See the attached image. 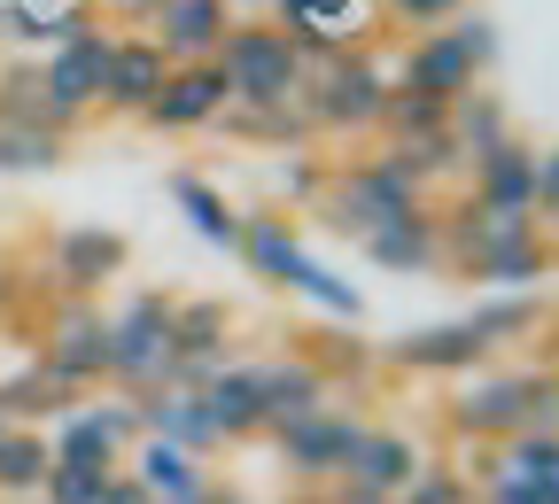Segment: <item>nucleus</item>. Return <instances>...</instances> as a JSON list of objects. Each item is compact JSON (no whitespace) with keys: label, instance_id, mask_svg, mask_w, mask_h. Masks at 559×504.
Here are the masks:
<instances>
[{"label":"nucleus","instance_id":"58836bf2","mask_svg":"<svg viewBox=\"0 0 559 504\" xmlns=\"http://www.w3.org/2000/svg\"><path fill=\"white\" fill-rule=\"evenodd\" d=\"M536 218L559 226V148H536Z\"/></svg>","mask_w":559,"mask_h":504},{"label":"nucleus","instance_id":"4c0bfd02","mask_svg":"<svg viewBox=\"0 0 559 504\" xmlns=\"http://www.w3.org/2000/svg\"><path fill=\"white\" fill-rule=\"evenodd\" d=\"M381 16L404 24V32H443L466 16V0H381Z\"/></svg>","mask_w":559,"mask_h":504},{"label":"nucleus","instance_id":"2f4dec72","mask_svg":"<svg viewBox=\"0 0 559 504\" xmlns=\"http://www.w3.org/2000/svg\"><path fill=\"white\" fill-rule=\"evenodd\" d=\"M0 124H55L47 86H39V62H9V70H0Z\"/></svg>","mask_w":559,"mask_h":504},{"label":"nucleus","instance_id":"412c9836","mask_svg":"<svg viewBox=\"0 0 559 504\" xmlns=\"http://www.w3.org/2000/svg\"><path fill=\"white\" fill-rule=\"evenodd\" d=\"M551 264H559V249L544 233H528V241H506V249L474 256L466 272L489 287V296H536V279H551Z\"/></svg>","mask_w":559,"mask_h":504},{"label":"nucleus","instance_id":"79ce46f5","mask_svg":"<svg viewBox=\"0 0 559 504\" xmlns=\"http://www.w3.org/2000/svg\"><path fill=\"white\" fill-rule=\"evenodd\" d=\"M102 504H148V489H140L132 473H109V489H102Z\"/></svg>","mask_w":559,"mask_h":504},{"label":"nucleus","instance_id":"c756f323","mask_svg":"<svg viewBox=\"0 0 559 504\" xmlns=\"http://www.w3.org/2000/svg\"><path fill=\"white\" fill-rule=\"evenodd\" d=\"M466 326H474L489 349H506V341H521V334L544 326V296H481V303L466 311Z\"/></svg>","mask_w":559,"mask_h":504},{"label":"nucleus","instance_id":"a19ab883","mask_svg":"<svg viewBox=\"0 0 559 504\" xmlns=\"http://www.w3.org/2000/svg\"><path fill=\"white\" fill-rule=\"evenodd\" d=\"M319 504H389V496H373V489H358V481H326Z\"/></svg>","mask_w":559,"mask_h":504},{"label":"nucleus","instance_id":"aec40b11","mask_svg":"<svg viewBox=\"0 0 559 504\" xmlns=\"http://www.w3.org/2000/svg\"><path fill=\"white\" fill-rule=\"evenodd\" d=\"M164 194L187 209V226H194L210 249L241 256V226H249V218H234V194H226V187H210L202 171H171V179H164Z\"/></svg>","mask_w":559,"mask_h":504},{"label":"nucleus","instance_id":"ddd939ff","mask_svg":"<svg viewBox=\"0 0 559 504\" xmlns=\"http://www.w3.org/2000/svg\"><path fill=\"white\" fill-rule=\"evenodd\" d=\"M164 79H171L164 47H156L148 32H117V39H109V70H102V109L148 117V101L164 94Z\"/></svg>","mask_w":559,"mask_h":504},{"label":"nucleus","instance_id":"0eeeda50","mask_svg":"<svg viewBox=\"0 0 559 504\" xmlns=\"http://www.w3.org/2000/svg\"><path fill=\"white\" fill-rule=\"evenodd\" d=\"M39 365L70 388V396H86L94 381H109V311L94 303H62L47 319V357Z\"/></svg>","mask_w":559,"mask_h":504},{"label":"nucleus","instance_id":"f257e3e1","mask_svg":"<svg viewBox=\"0 0 559 504\" xmlns=\"http://www.w3.org/2000/svg\"><path fill=\"white\" fill-rule=\"evenodd\" d=\"M451 435L506 451L513 435H559V381L551 373H466L451 396Z\"/></svg>","mask_w":559,"mask_h":504},{"label":"nucleus","instance_id":"1a4fd4ad","mask_svg":"<svg viewBox=\"0 0 559 504\" xmlns=\"http://www.w3.org/2000/svg\"><path fill=\"white\" fill-rule=\"evenodd\" d=\"M109 39H117V32H86V39H70V47L39 55V86H47V109H55V124H62V132L79 124V117H94V109H102Z\"/></svg>","mask_w":559,"mask_h":504},{"label":"nucleus","instance_id":"72a5a7b5","mask_svg":"<svg viewBox=\"0 0 559 504\" xmlns=\"http://www.w3.org/2000/svg\"><path fill=\"white\" fill-rule=\"evenodd\" d=\"M498 466H506V473H521V481L559 489V435H513V443L498 451Z\"/></svg>","mask_w":559,"mask_h":504},{"label":"nucleus","instance_id":"c03bdc74","mask_svg":"<svg viewBox=\"0 0 559 504\" xmlns=\"http://www.w3.org/2000/svg\"><path fill=\"white\" fill-rule=\"evenodd\" d=\"M124 9H132V16H140V24H156V16H164V9H171V0H124Z\"/></svg>","mask_w":559,"mask_h":504},{"label":"nucleus","instance_id":"9b49d317","mask_svg":"<svg viewBox=\"0 0 559 504\" xmlns=\"http://www.w3.org/2000/svg\"><path fill=\"white\" fill-rule=\"evenodd\" d=\"M124 443H140V411L132 404H86L55 427V466H94V473H124Z\"/></svg>","mask_w":559,"mask_h":504},{"label":"nucleus","instance_id":"f8f14e48","mask_svg":"<svg viewBox=\"0 0 559 504\" xmlns=\"http://www.w3.org/2000/svg\"><path fill=\"white\" fill-rule=\"evenodd\" d=\"M257 396H264V435H280V427H296V419L334 411V373L296 349V357H280V365H257Z\"/></svg>","mask_w":559,"mask_h":504},{"label":"nucleus","instance_id":"8fccbe9b","mask_svg":"<svg viewBox=\"0 0 559 504\" xmlns=\"http://www.w3.org/2000/svg\"><path fill=\"white\" fill-rule=\"evenodd\" d=\"M551 233H559V226H551Z\"/></svg>","mask_w":559,"mask_h":504},{"label":"nucleus","instance_id":"2eb2a0df","mask_svg":"<svg viewBox=\"0 0 559 504\" xmlns=\"http://www.w3.org/2000/svg\"><path fill=\"white\" fill-rule=\"evenodd\" d=\"M381 357H389L396 373H481V365H489V341H481L466 319H443V326H412V334H396Z\"/></svg>","mask_w":559,"mask_h":504},{"label":"nucleus","instance_id":"b1692460","mask_svg":"<svg viewBox=\"0 0 559 504\" xmlns=\"http://www.w3.org/2000/svg\"><path fill=\"white\" fill-rule=\"evenodd\" d=\"M140 489H148V504H194L202 496V458H187V451H171V443H148L140 435V451H132V466H124Z\"/></svg>","mask_w":559,"mask_h":504},{"label":"nucleus","instance_id":"5701e85b","mask_svg":"<svg viewBox=\"0 0 559 504\" xmlns=\"http://www.w3.org/2000/svg\"><path fill=\"white\" fill-rule=\"evenodd\" d=\"M443 132H451V148L466 156V171H474L481 156H498L506 140H521V132H513V109H506L498 94H481V86H474L466 101H451V124H443Z\"/></svg>","mask_w":559,"mask_h":504},{"label":"nucleus","instance_id":"f03ea898","mask_svg":"<svg viewBox=\"0 0 559 504\" xmlns=\"http://www.w3.org/2000/svg\"><path fill=\"white\" fill-rule=\"evenodd\" d=\"M389 62L381 55H366V47H334L326 62H311L304 70V124L311 132H334V140H349V132H381V109H389Z\"/></svg>","mask_w":559,"mask_h":504},{"label":"nucleus","instance_id":"4468645a","mask_svg":"<svg viewBox=\"0 0 559 504\" xmlns=\"http://www.w3.org/2000/svg\"><path fill=\"white\" fill-rule=\"evenodd\" d=\"M226 109H234L226 70H218V62H187V70H171V79H164V94L148 101V117H140V124H156V132H202V124H218Z\"/></svg>","mask_w":559,"mask_h":504},{"label":"nucleus","instance_id":"6e6552de","mask_svg":"<svg viewBox=\"0 0 559 504\" xmlns=\"http://www.w3.org/2000/svg\"><path fill=\"white\" fill-rule=\"evenodd\" d=\"M366 435V419H349V411H319V419H296V427H280V458H288L296 489H326L349 473V451H358Z\"/></svg>","mask_w":559,"mask_h":504},{"label":"nucleus","instance_id":"473e14b6","mask_svg":"<svg viewBox=\"0 0 559 504\" xmlns=\"http://www.w3.org/2000/svg\"><path fill=\"white\" fill-rule=\"evenodd\" d=\"M443 124H451V109H443V101L389 86V109H381V132H389V140H428V132H443Z\"/></svg>","mask_w":559,"mask_h":504},{"label":"nucleus","instance_id":"bb28decb","mask_svg":"<svg viewBox=\"0 0 559 504\" xmlns=\"http://www.w3.org/2000/svg\"><path fill=\"white\" fill-rule=\"evenodd\" d=\"M272 287H288V296H311L319 311H334V319H366V296H358V279H342V272H326L311 249H296L288 264H280V279Z\"/></svg>","mask_w":559,"mask_h":504},{"label":"nucleus","instance_id":"f704fd0d","mask_svg":"<svg viewBox=\"0 0 559 504\" xmlns=\"http://www.w3.org/2000/svg\"><path fill=\"white\" fill-rule=\"evenodd\" d=\"M389 504H481V496H474V481L459 466H419L412 489H396Z\"/></svg>","mask_w":559,"mask_h":504},{"label":"nucleus","instance_id":"f3484780","mask_svg":"<svg viewBox=\"0 0 559 504\" xmlns=\"http://www.w3.org/2000/svg\"><path fill=\"white\" fill-rule=\"evenodd\" d=\"M226 32H234V9H226V0H171V9L148 24V39L164 47L171 70H187V62H218Z\"/></svg>","mask_w":559,"mask_h":504},{"label":"nucleus","instance_id":"39448f33","mask_svg":"<svg viewBox=\"0 0 559 504\" xmlns=\"http://www.w3.org/2000/svg\"><path fill=\"white\" fill-rule=\"evenodd\" d=\"M489 55H498V32H489V16H459V24H443V32H419L389 79H396L404 94H428V101L451 109V101H466V94L481 86Z\"/></svg>","mask_w":559,"mask_h":504},{"label":"nucleus","instance_id":"7c9ffc66","mask_svg":"<svg viewBox=\"0 0 559 504\" xmlns=\"http://www.w3.org/2000/svg\"><path fill=\"white\" fill-rule=\"evenodd\" d=\"M70 156V132L55 124H0V171H55Z\"/></svg>","mask_w":559,"mask_h":504},{"label":"nucleus","instance_id":"20e7f679","mask_svg":"<svg viewBox=\"0 0 559 504\" xmlns=\"http://www.w3.org/2000/svg\"><path fill=\"white\" fill-rule=\"evenodd\" d=\"M428 209V187H419L412 171H396L389 156H358V164H342L326 171V194H319V218L349 241H366L396 218H419Z\"/></svg>","mask_w":559,"mask_h":504},{"label":"nucleus","instance_id":"cd10ccee","mask_svg":"<svg viewBox=\"0 0 559 504\" xmlns=\"http://www.w3.org/2000/svg\"><path fill=\"white\" fill-rule=\"evenodd\" d=\"M70 404H79V396H70L47 365H39V357H32V365L16 373V381H0V419H9V427H24V419H70Z\"/></svg>","mask_w":559,"mask_h":504},{"label":"nucleus","instance_id":"a878e982","mask_svg":"<svg viewBox=\"0 0 559 504\" xmlns=\"http://www.w3.org/2000/svg\"><path fill=\"white\" fill-rule=\"evenodd\" d=\"M234 311L226 303H210V296H194V303H171V357H210V365H234Z\"/></svg>","mask_w":559,"mask_h":504},{"label":"nucleus","instance_id":"423d86ee","mask_svg":"<svg viewBox=\"0 0 559 504\" xmlns=\"http://www.w3.org/2000/svg\"><path fill=\"white\" fill-rule=\"evenodd\" d=\"M171 303L179 296H124L109 311V381L117 388H140V396H156L171 381Z\"/></svg>","mask_w":559,"mask_h":504},{"label":"nucleus","instance_id":"de8ad7c7","mask_svg":"<svg viewBox=\"0 0 559 504\" xmlns=\"http://www.w3.org/2000/svg\"><path fill=\"white\" fill-rule=\"evenodd\" d=\"M226 9H234V0H226ZM249 9H264V0H249Z\"/></svg>","mask_w":559,"mask_h":504},{"label":"nucleus","instance_id":"6ab92c4d","mask_svg":"<svg viewBox=\"0 0 559 504\" xmlns=\"http://www.w3.org/2000/svg\"><path fill=\"white\" fill-rule=\"evenodd\" d=\"M419 466H428V458H419L412 435H396V427H366L358 451H349V473H342V481H358V489H373V496H396V489H412Z\"/></svg>","mask_w":559,"mask_h":504},{"label":"nucleus","instance_id":"c9c22d12","mask_svg":"<svg viewBox=\"0 0 559 504\" xmlns=\"http://www.w3.org/2000/svg\"><path fill=\"white\" fill-rule=\"evenodd\" d=\"M218 124H226V132H241V140H288V148L311 132V124H304V109H226Z\"/></svg>","mask_w":559,"mask_h":504},{"label":"nucleus","instance_id":"a211bd4d","mask_svg":"<svg viewBox=\"0 0 559 504\" xmlns=\"http://www.w3.org/2000/svg\"><path fill=\"white\" fill-rule=\"evenodd\" d=\"M140 435H148V443H171V451H187V458H210V451H218V427H210L202 396H187V388L140 396Z\"/></svg>","mask_w":559,"mask_h":504},{"label":"nucleus","instance_id":"ea45409f","mask_svg":"<svg viewBox=\"0 0 559 504\" xmlns=\"http://www.w3.org/2000/svg\"><path fill=\"white\" fill-rule=\"evenodd\" d=\"M280 194H296V202H319V194H326V171H304V164H280Z\"/></svg>","mask_w":559,"mask_h":504},{"label":"nucleus","instance_id":"7ed1b4c3","mask_svg":"<svg viewBox=\"0 0 559 504\" xmlns=\"http://www.w3.org/2000/svg\"><path fill=\"white\" fill-rule=\"evenodd\" d=\"M218 70H226L234 109H296L304 101V55L272 16H234V32L218 47Z\"/></svg>","mask_w":559,"mask_h":504},{"label":"nucleus","instance_id":"a18cd8bd","mask_svg":"<svg viewBox=\"0 0 559 504\" xmlns=\"http://www.w3.org/2000/svg\"><path fill=\"white\" fill-rule=\"evenodd\" d=\"M280 504H319V489H288V496H280Z\"/></svg>","mask_w":559,"mask_h":504},{"label":"nucleus","instance_id":"37998d69","mask_svg":"<svg viewBox=\"0 0 559 504\" xmlns=\"http://www.w3.org/2000/svg\"><path fill=\"white\" fill-rule=\"evenodd\" d=\"M194 504H249V496H241L234 481H202V496H194Z\"/></svg>","mask_w":559,"mask_h":504},{"label":"nucleus","instance_id":"e433bc0d","mask_svg":"<svg viewBox=\"0 0 559 504\" xmlns=\"http://www.w3.org/2000/svg\"><path fill=\"white\" fill-rule=\"evenodd\" d=\"M102 489H109V473H94V466H47L39 504H102Z\"/></svg>","mask_w":559,"mask_h":504},{"label":"nucleus","instance_id":"dca6fc26","mask_svg":"<svg viewBox=\"0 0 559 504\" xmlns=\"http://www.w3.org/2000/svg\"><path fill=\"white\" fill-rule=\"evenodd\" d=\"M466 194L489 218H536V148L528 140H506L498 156H481L466 171Z\"/></svg>","mask_w":559,"mask_h":504},{"label":"nucleus","instance_id":"49530a36","mask_svg":"<svg viewBox=\"0 0 559 504\" xmlns=\"http://www.w3.org/2000/svg\"><path fill=\"white\" fill-rule=\"evenodd\" d=\"M0 504H39V496H0Z\"/></svg>","mask_w":559,"mask_h":504},{"label":"nucleus","instance_id":"c85d7f7f","mask_svg":"<svg viewBox=\"0 0 559 504\" xmlns=\"http://www.w3.org/2000/svg\"><path fill=\"white\" fill-rule=\"evenodd\" d=\"M47 466H55V451H47L39 427H9L0 435V496H39Z\"/></svg>","mask_w":559,"mask_h":504},{"label":"nucleus","instance_id":"4be33fe9","mask_svg":"<svg viewBox=\"0 0 559 504\" xmlns=\"http://www.w3.org/2000/svg\"><path fill=\"white\" fill-rule=\"evenodd\" d=\"M202 411L218 427V443H249L264 435V396H257V365H226L218 381L202 388Z\"/></svg>","mask_w":559,"mask_h":504},{"label":"nucleus","instance_id":"393cba45","mask_svg":"<svg viewBox=\"0 0 559 504\" xmlns=\"http://www.w3.org/2000/svg\"><path fill=\"white\" fill-rule=\"evenodd\" d=\"M358 249H366V264H381V272H419V264L443 256V226H436V209H419V218H396V226L366 233Z\"/></svg>","mask_w":559,"mask_h":504},{"label":"nucleus","instance_id":"9d476101","mask_svg":"<svg viewBox=\"0 0 559 504\" xmlns=\"http://www.w3.org/2000/svg\"><path fill=\"white\" fill-rule=\"evenodd\" d=\"M47 264H55L62 303H86V296H102V287L132 264V241L109 233V226H62V233L47 241Z\"/></svg>","mask_w":559,"mask_h":504},{"label":"nucleus","instance_id":"09e8293b","mask_svg":"<svg viewBox=\"0 0 559 504\" xmlns=\"http://www.w3.org/2000/svg\"><path fill=\"white\" fill-rule=\"evenodd\" d=\"M0 435H9V419H0Z\"/></svg>","mask_w":559,"mask_h":504}]
</instances>
